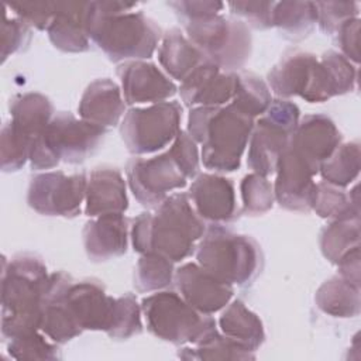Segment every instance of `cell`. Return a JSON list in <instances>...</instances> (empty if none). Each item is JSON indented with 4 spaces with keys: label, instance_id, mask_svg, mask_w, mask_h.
Listing matches in <instances>:
<instances>
[{
    "label": "cell",
    "instance_id": "obj_1",
    "mask_svg": "<svg viewBox=\"0 0 361 361\" xmlns=\"http://www.w3.org/2000/svg\"><path fill=\"white\" fill-rule=\"evenodd\" d=\"M135 3L89 1L87 35L111 62L144 61L154 55L162 38L158 24Z\"/></svg>",
    "mask_w": 361,
    "mask_h": 361
},
{
    "label": "cell",
    "instance_id": "obj_2",
    "mask_svg": "<svg viewBox=\"0 0 361 361\" xmlns=\"http://www.w3.org/2000/svg\"><path fill=\"white\" fill-rule=\"evenodd\" d=\"M206 223L193 209L188 193L169 195L154 212L137 216L131 226V243L140 254H158L179 262L196 251Z\"/></svg>",
    "mask_w": 361,
    "mask_h": 361
},
{
    "label": "cell",
    "instance_id": "obj_3",
    "mask_svg": "<svg viewBox=\"0 0 361 361\" xmlns=\"http://www.w3.org/2000/svg\"><path fill=\"white\" fill-rule=\"evenodd\" d=\"M49 279L41 258L18 254L1 271V336L11 340L38 331L42 320V303Z\"/></svg>",
    "mask_w": 361,
    "mask_h": 361
},
{
    "label": "cell",
    "instance_id": "obj_4",
    "mask_svg": "<svg viewBox=\"0 0 361 361\" xmlns=\"http://www.w3.org/2000/svg\"><path fill=\"white\" fill-rule=\"evenodd\" d=\"M254 118L231 103L224 106L192 107L188 116V134L202 144V162L214 172L238 169L248 144Z\"/></svg>",
    "mask_w": 361,
    "mask_h": 361
},
{
    "label": "cell",
    "instance_id": "obj_5",
    "mask_svg": "<svg viewBox=\"0 0 361 361\" xmlns=\"http://www.w3.org/2000/svg\"><path fill=\"white\" fill-rule=\"evenodd\" d=\"M196 259L213 276L231 286L252 283L264 267L261 245L252 237L219 224L206 228L196 245Z\"/></svg>",
    "mask_w": 361,
    "mask_h": 361
},
{
    "label": "cell",
    "instance_id": "obj_6",
    "mask_svg": "<svg viewBox=\"0 0 361 361\" xmlns=\"http://www.w3.org/2000/svg\"><path fill=\"white\" fill-rule=\"evenodd\" d=\"M106 133V128L69 111H59L32 140L30 165L39 171L52 169L59 162L80 164L99 149Z\"/></svg>",
    "mask_w": 361,
    "mask_h": 361
},
{
    "label": "cell",
    "instance_id": "obj_7",
    "mask_svg": "<svg viewBox=\"0 0 361 361\" xmlns=\"http://www.w3.org/2000/svg\"><path fill=\"white\" fill-rule=\"evenodd\" d=\"M141 312L148 331L175 345H195L217 330L210 314L197 312L173 290H157L144 298Z\"/></svg>",
    "mask_w": 361,
    "mask_h": 361
},
{
    "label": "cell",
    "instance_id": "obj_8",
    "mask_svg": "<svg viewBox=\"0 0 361 361\" xmlns=\"http://www.w3.org/2000/svg\"><path fill=\"white\" fill-rule=\"evenodd\" d=\"M182 25L192 44L223 72H238L250 59L252 38L241 20L214 14Z\"/></svg>",
    "mask_w": 361,
    "mask_h": 361
},
{
    "label": "cell",
    "instance_id": "obj_9",
    "mask_svg": "<svg viewBox=\"0 0 361 361\" xmlns=\"http://www.w3.org/2000/svg\"><path fill=\"white\" fill-rule=\"evenodd\" d=\"M300 118L299 107L288 99H275L267 111L254 123L247 165L252 172L268 176L276 172L282 151Z\"/></svg>",
    "mask_w": 361,
    "mask_h": 361
},
{
    "label": "cell",
    "instance_id": "obj_10",
    "mask_svg": "<svg viewBox=\"0 0 361 361\" xmlns=\"http://www.w3.org/2000/svg\"><path fill=\"white\" fill-rule=\"evenodd\" d=\"M267 80L269 90L279 99L299 96L309 103H323L334 97L327 71L312 52H285L268 72Z\"/></svg>",
    "mask_w": 361,
    "mask_h": 361
},
{
    "label": "cell",
    "instance_id": "obj_11",
    "mask_svg": "<svg viewBox=\"0 0 361 361\" xmlns=\"http://www.w3.org/2000/svg\"><path fill=\"white\" fill-rule=\"evenodd\" d=\"M180 120L182 106L175 100L131 107L120 123V135L130 154H152L175 140Z\"/></svg>",
    "mask_w": 361,
    "mask_h": 361
},
{
    "label": "cell",
    "instance_id": "obj_12",
    "mask_svg": "<svg viewBox=\"0 0 361 361\" xmlns=\"http://www.w3.org/2000/svg\"><path fill=\"white\" fill-rule=\"evenodd\" d=\"M87 175L62 171L41 172L30 179L27 190L28 206L44 216L76 217L86 196Z\"/></svg>",
    "mask_w": 361,
    "mask_h": 361
},
{
    "label": "cell",
    "instance_id": "obj_13",
    "mask_svg": "<svg viewBox=\"0 0 361 361\" xmlns=\"http://www.w3.org/2000/svg\"><path fill=\"white\" fill-rule=\"evenodd\" d=\"M126 173L128 188L137 202L149 209L158 207L169 192L186 186L188 180L169 151L152 158L130 159Z\"/></svg>",
    "mask_w": 361,
    "mask_h": 361
},
{
    "label": "cell",
    "instance_id": "obj_14",
    "mask_svg": "<svg viewBox=\"0 0 361 361\" xmlns=\"http://www.w3.org/2000/svg\"><path fill=\"white\" fill-rule=\"evenodd\" d=\"M62 300L78 327L85 330L104 331L110 329L116 298L106 293L103 283L87 278L72 279L62 292Z\"/></svg>",
    "mask_w": 361,
    "mask_h": 361
},
{
    "label": "cell",
    "instance_id": "obj_15",
    "mask_svg": "<svg viewBox=\"0 0 361 361\" xmlns=\"http://www.w3.org/2000/svg\"><path fill=\"white\" fill-rule=\"evenodd\" d=\"M274 183L275 200L281 207L290 212H310L319 172L289 144L281 154Z\"/></svg>",
    "mask_w": 361,
    "mask_h": 361
},
{
    "label": "cell",
    "instance_id": "obj_16",
    "mask_svg": "<svg viewBox=\"0 0 361 361\" xmlns=\"http://www.w3.org/2000/svg\"><path fill=\"white\" fill-rule=\"evenodd\" d=\"M188 197L204 223L226 226L240 217L234 183L223 175L199 173L189 188Z\"/></svg>",
    "mask_w": 361,
    "mask_h": 361
},
{
    "label": "cell",
    "instance_id": "obj_17",
    "mask_svg": "<svg viewBox=\"0 0 361 361\" xmlns=\"http://www.w3.org/2000/svg\"><path fill=\"white\" fill-rule=\"evenodd\" d=\"M173 283L192 307L210 316L224 309L234 295V286L217 279L197 262H186L176 268Z\"/></svg>",
    "mask_w": 361,
    "mask_h": 361
},
{
    "label": "cell",
    "instance_id": "obj_18",
    "mask_svg": "<svg viewBox=\"0 0 361 361\" xmlns=\"http://www.w3.org/2000/svg\"><path fill=\"white\" fill-rule=\"evenodd\" d=\"M126 104L166 102L178 92V86L157 65L145 61H127L116 71Z\"/></svg>",
    "mask_w": 361,
    "mask_h": 361
},
{
    "label": "cell",
    "instance_id": "obj_19",
    "mask_svg": "<svg viewBox=\"0 0 361 361\" xmlns=\"http://www.w3.org/2000/svg\"><path fill=\"white\" fill-rule=\"evenodd\" d=\"M343 135L334 121L324 114H306L292 133L288 144L317 172L324 159L341 144Z\"/></svg>",
    "mask_w": 361,
    "mask_h": 361
},
{
    "label": "cell",
    "instance_id": "obj_20",
    "mask_svg": "<svg viewBox=\"0 0 361 361\" xmlns=\"http://www.w3.org/2000/svg\"><path fill=\"white\" fill-rule=\"evenodd\" d=\"M234 72H223L206 59L180 82L179 93L188 107L224 106L233 99Z\"/></svg>",
    "mask_w": 361,
    "mask_h": 361
},
{
    "label": "cell",
    "instance_id": "obj_21",
    "mask_svg": "<svg viewBox=\"0 0 361 361\" xmlns=\"http://www.w3.org/2000/svg\"><path fill=\"white\" fill-rule=\"evenodd\" d=\"M83 247L89 259L109 261L126 254L128 247V219L124 213H109L86 221Z\"/></svg>",
    "mask_w": 361,
    "mask_h": 361
},
{
    "label": "cell",
    "instance_id": "obj_22",
    "mask_svg": "<svg viewBox=\"0 0 361 361\" xmlns=\"http://www.w3.org/2000/svg\"><path fill=\"white\" fill-rule=\"evenodd\" d=\"M85 200V213L89 217L124 213L128 209V197L121 172L107 165L94 168L87 176Z\"/></svg>",
    "mask_w": 361,
    "mask_h": 361
},
{
    "label": "cell",
    "instance_id": "obj_23",
    "mask_svg": "<svg viewBox=\"0 0 361 361\" xmlns=\"http://www.w3.org/2000/svg\"><path fill=\"white\" fill-rule=\"evenodd\" d=\"M89 1H55V13L47 28L49 41L62 52H86L90 47L87 35Z\"/></svg>",
    "mask_w": 361,
    "mask_h": 361
},
{
    "label": "cell",
    "instance_id": "obj_24",
    "mask_svg": "<svg viewBox=\"0 0 361 361\" xmlns=\"http://www.w3.org/2000/svg\"><path fill=\"white\" fill-rule=\"evenodd\" d=\"M72 279L73 278L63 271L49 274L44 295L39 330L56 344H65L83 333L71 317L62 300V292Z\"/></svg>",
    "mask_w": 361,
    "mask_h": 361
},
{
    "label": "cell",
    "instance_id": "obj_25",
    "mask_svg": "<svg viewBox=\"0 0 361 361\" xmlns=\"http://www.w3.org/2000/svg\"><path fill=\"white\" fill-rule=\"evenodd\" d=\"M78 111L80 118L103 128L117 126L126 113L121 87L109 78L93 80L85 89Z\"/></svg>",
    "mask_w": 361,
    "mask_h": 361
},
{
    "label": "cell",
    "instance_id": "obj_26",
    "mask_svg": "<svg viewBox=\"0 0 361 361\" xmlns=\"http://www.w3.org/2000/svg\"><path fill=\"white\" fill-rule=\"evenodd\" d=\"M161 39L158 49L159 63L165 73L175 80L183 82L193 69L206 61V56L179 28L168 30Z\"/></svg>",
    "mask_w": 361,
    "mask_h": 361
},
{
    "label": "cell",
    "instance_id": "obj_27",
    "mask_svg": "<svg viewBox=\"0 0 361 361\" xmlns=\"http://www.w3.org/2000/svg\"><path fill=\"white\" fill-rule=\"evenodd\" d=\"M224 336L240 343L250 351H257L265 341V331L261 319L250 310L240 299H234L224 307L219 319Z\"/></svg>",
    "mask_w": 361,
    "mask_h": 361
},
{
    "label": "cell",
    "instance_id": "obj_28",
    "mask_svg": "<svg viewBox=\"0 0 361 361\" xmlns=\"http://www.w3.org/2000/svg\"><path fill=\"white\" fill-rule=\"evenodd\" d=\"M10 123L32 140L44 131L54 114L52 102L42 93L28 92L10 100Z\"/></svg>",
    "mask_w": 361,
    "mask_h": 361
},
{
    "label": "cell",
    "instance_id": "obj_29",
    "mask_svg": "<svg viewBox=\"0 0 361 361\" xmlns=\"http://www.w3.org/2000/svg\"><path fill=\"white\" fill-rule=\"evenodd\" d=\"M317 307L333 317H355L360 314V288L340 275L324 281L314 295Z\"/></svg>",
    "mask_w": 361,
    "mask_h": 361
},
{
    "label": "cell",
    "instance_id": "obj_30",
    "mask_svg": "<svg viewBox=\"0 0 361 361\" xmlns=\"http://www.w3.org/2000/svg\"><path fill=\"white\" fill-rule=\"evenodd\" d=\"M317 23L314 1H279L272 7V27L290 41L306 38Z\"/></svg>",
    "mask_w": 361,
    "mask_h": 361
},
{
    "label": "cell",
    "instance_id": "obj_31",
    "mask_svg": "<svg viewBox=\"0 0 361 361\" xmlns=\"http://www.w3.org/2000/svg\"><path fill=\"white\" fill-rule=\"evenodd\" d=\"M319 245L323 257L336 265L348 251L360 247V216L331 220L322 228Z\"/></svg>",
    "mask_w": 361,
    "mask_h": 361
},
{
    "label": "cell",
    "instance_id": "obj_32",
    "mask_svg": "<svg viewBox=\"0 0 361 361\" xmlns=\"http://www.w3.org/2000/svg\"><path fill=\"white\" fill-rule=\"evenodd\" d=\"M358 186L355 185L353 190L344 192L343 188H337L324 180L316 183L312 210L323 219H343L351 216H360L358 204Z\"/></svg>",
    "mask_w": 361,
    "mask_h": 361
},
{
    "label": "cell",
    "instance_id": "obj_33",
    "mask_svg": "<svg viewBox=\"0 0 361 361\" xmlns=\"http://www.w3.org/2000/svg\"><path fill=\"white\" fill-rule=\"evenodd\" d=\"M234 79L235 85L231 104L252 118L262 116L272 102L267 82L248 71L234 72Z\"/></svg>",
    "mask_w": 361,
    "mask_h": 361
},
{
    "label": "cell",
    "instance_id": "obj_34",
    "mask_svg": "<svg viewBox=\"0 0 361 361\" xmlns=\"http://www.w3.org/2000/svg\"><path fill=\"white\" fill-rule=\"evenodd\" d=\"M178 357L186 361H216V360H255L254 351H250L240 343L224 336L219 330H214L200 343L193 347H182L178 351Z\"/></svg>",
    "mask_w": 361,
    "mask_h": 361
},
{
    "label": "cell",
    "instance_id": "obj_35",
    "mask_svg": "<svg viewBox=\"0 0 361 361\" xmlns=\"http://www.w3.org/2000/svg\"><path fill=\"white\" fill-rule=\"evenodd\" d=\"M360 144L350 141L340 144L319 168L323 180L337 188L353 183L360 173Z\"/></svg>",
    "mask_w": 361,
    "mask_h": 361
},
{
    "label": "cell",
    "instance_id": "obj_36",
    "mask_svg": "<svg viewBox=\"0 0 361 361\" xmlns=\"http://www.w3.org/2000/svg\"><path fill=\"white\" fill-rule=\"evenodd\" d=\"M173 262L158 254H141L134 268V288L140 293L157 292L173 282Z\"/></svg>",
    "mask_w": 361,
    "mask_h": 361
},
{
    "label": "cell",
    "instance_id": "obj_37",
    "mask_svg": "<svg viewBox=\"0 0 361 361\" xmlns=\"http://www.w3.org/2000/svg\"><path fill=\"white\" fill-rule=\"evenodd\" d=\"M32 138L18 131L10 121L6 123L0 134V162L4 172L18 171L30 161Z\"/></svg>",
    "mask_w": 361,
    "mask_h": 361
},
{
    "label": "cell",
    "instance_id": "obj_38",
    "mask_svg": "<svg viewBox=\"0 0 361 361\" xmlns=\"http://www.w3.org/2000/svg\"><path fill=\"white\" fill-rule=\"evenodd\" d=\"M141 305L133 293L116 298L113 320L107 336L116 340H127L142 331Z\"/></svg>",
    "mask_w": 361,
    "mask_h": 361
},
{
    "label": "cell",
    "instance_id": "obj_39",
    "mask_svg": "<svg viewBox=\"0 0 361 361\" xmlns=\"http://www.w3.org/2000/svg\"><path fill=\"white\" fill-rule=\"evenodd\" d=\"M243 212L250 216H259L272 209L275 202L274 185L259 173H248L243 178L241 185Z\"/></svg>",
    "mask_w": 361,
    "mask_h": 361
},
{
    "label": "cell",
    "instance_id": "obj_40",
    "mask_svg": "<svg viewBox=\"0 0 361 361\" xmlns=\"http://www.w3.org/2000/svg\"><path fill=\"white\" fill-rule=\"evenodd\" d=\"M47 336L38 331L8 340L7 351L16 360H61L62 353L56 343H51Z\"/></svg>",
    "mask_w": 361,
    "mask_h": 361
},
{
    "label": "cell",
    "instance_id": "obj_41",
    "mask_svg": "<svg viewBox=\"0 0 361 361\" xmlns=\"http://www.w3.org/2000/svg\"><path fill=\"white\" fill-rule=\"evenodd\" d=\"M320 62L327 71L334 96H341L355 90L357 87V66L337 51L329 49L320 56Z\"/></svg>",
    "mask_w": 361,
    "mask_h": 361
},
{
    "label": "cell",
    "instance_id": "obj_42",
    "mask_svg": "<svg viewBox=\"0 0 361 361\" xmlns=\"http://www.w3.org/2000/svg\"><path fill=\"white\" fill-rule=\"evenodd\" d=\"M317 24L327 35H334L348 20L357 18L360 4L355 1H316Z\"/></svg>",
    "mask_w": 361,
    "mask_h": 361
},
{
    "label": "cell",
    "instance_id": "obj_43",
    "mask_svg": "<svg viewBox=\"0 0 361 361\" xmlns=\"http://www.w3.org/2000/svg\"><path fill=\"white\" fill-rule=\"evenodd\" d=\"M275 1H230L231 16L241 20L247 27L267 30L272 27V7Z\"/></svg>",
    "mask_w": 361,
    "mask_h": 361
},
{
    "label": "cell",
    "instance_id": "obj_44",
    "mask_svg": "<svg viewBox=\"0 0 361 361\" xmlns=\"http://www.w3.org/2000/svg\"><path fill=\"white\" fill-rule=\"evenodd\" d=\"M18 18L37 30H47L55 13V1H11L7 3Z\"/></svg>",
    "mask_w": 361,
    "mask_h": 361
},
{
    "label": "cell",
    "instance_id": "obj_45",
    "mask_svg": "<svg viewBox=\"0 0 361 361\" xmlns=\"http://www.w3.org/2000/svg\"><path fill=\"white\" fill-rule=\"evenodd\" d=\"M182 172L188 179H192L199 172V149L196 141L188 134V131H179L168 149Z\"/></svg>",
    "mask_w": 361,
    "mask_h": 361
},
{
    "label": "cell",
    "instance_id": "obj_46",
    "mask_svg": "<svg viewBox=\"0 0 361 361\" xmlns=\"http://www.w3.org/2000/svg\"><path fill=\"white\" fill-rule=\"evenodd\" d=\"M31 41V27L21 18L4 17L1 34V61L4 62L10 55L20 52L28 47Z\"/></svg>",
    "mask_w": 361,
    "mask_h": 361
},
{
    "label": "cell",
    "instance_id": "obj_47",
    "mask_svg": "<svg viewBox=\"0 0 361 361\" xmlns=\"http://www.w3.org/2000/svg\"><path fill=\"white\" fill-rule=\"evenodd\" d=\"M168 6L175 11L176 17L179 18L180 24L207 17L220 14V11L224 8V3L221 1H169Z\"/></svg>",
    "mask_w": 361,
    "mask_h": 361
},
{
    "label": "cell",
    "instance_id": "obj_48",
    "mask_svg": "<svg viewBox=\"0 0 361 361\" xmlns=\"http://www.w3.org/2000/svg\"><path fill=\"white\" fill-rule=\"evenodd\" d=\"M358 34H360V18H351L345 21L334 34L336 44L340 48V54L344 55L353 63H358L360 51H358Z\"/></svg>",
    "mask_w": 361,
    "mask_h": 361
},
{
    "label": "cell",
    "instance_id": "obj_49",
    "mask_svg": "<svg viewBox=\"0 0 361 361\" xmlns=\"http://www.w3.org/2000/svg\"><path fill=\"white\" fill-rule=\"evenodd\" d=\"M341 278L360 288V247L353 248L336 264Z\"/></svg>",
    "mask_w": 361,
    "mask_h": 361
}]
</instances>
